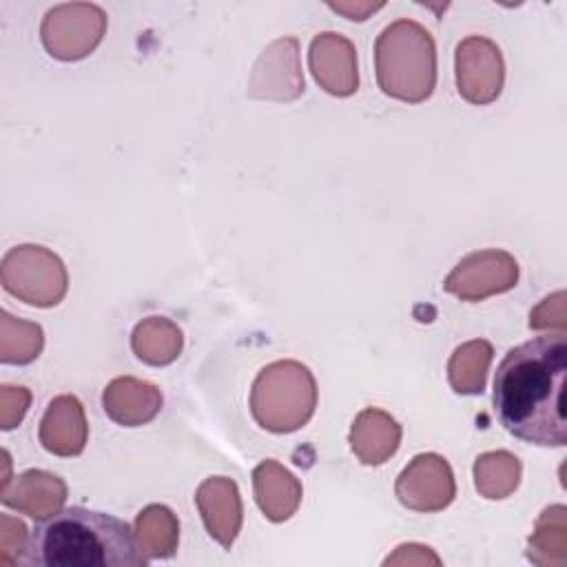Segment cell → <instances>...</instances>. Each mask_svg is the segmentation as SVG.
Returning <instances> with one entry per match:
<instances>
[{"instance_id":"16","label":"cell","mask_w":567,"mask_h":567,"mask_svg":"<svg viewBox=\"0 0 567 567\" xmlns=\"http://www.w3.org/2000/svg\"><path fill=\"white\" fill-rule=\"evenodd\" d=\"M252 489L261 514L272 523L288 520L303 496L299 478L272 458L261 461L252 470Z\"/></svg>"},{"instance_id":"22","label":"cell","mask_w":567,"mask_h":567,"mask_svg":"<svg viewBox=\"0 0 567 567\" xmlns=\"http://www.w3.org/2000/svg\"><path fill=\"white\" fill-rule=\"evenodd\" d=\"M472 472L476 492L487 501H501L516 492L523 465L516 454L507 450H494L478 454Z\"/></svg>"},{"instance_id":"18","label":"cell","mask_w":567,"mask_h":567,"mask_svg":"<svg viewBox=\"0 0 567 567\" xmlns=\"http://www.w3.org/2000/svg\"><path fill=\"white\" fill-rule=\"evenodd\" d=\"M131 348L135 357L146 365L162 368L179 357L184 348V334L179 326L166 317H146L133 328Z\"/></svg>"},{"instance_id":"23","label":"cell","mask_w":567,"mask_h":567,"mask_svg":"<svg viewBox=\"0 0 567 567\" xmlns=\"http://www.w3.org/2000/svg\"><path fill=\"white\" fill-rule=\"evenodd\" d=\"M44 332L38 323L18 319L7 310L0 312V361L9 365H27L40 357Z\"/></svg>"},{"instance_id":"21","label":"cell","mask_w":567,"mask_h":567,"mask_svg":"<svg viewBox=\"0 0 567 567\" xmlns=\"http://www.w3.org/2000/svg\"><path fill=\"white\" fill-rule=\"evenodd\" d=\"M494 348L485 339L461 343L447 361V381L456 394H481L485 390L487 370Z\"/></svg>"},{"instance_id":"26","label":"cell","mask_w":567,"mask_h":567,"mask_svg":"<svg viewBox=\"0 0 567 567\" xmlns=\"http://www.w3.org/2000/svg\"><path fill=\"white\" fill-rule=\"evenodd\" d=\"M565 290H556L549 297H545L529 312V328L565 332Z\"/></svg>"},{"instance_id":"6","label":"cell","mask_w":567,"mask_h":567,"mask_svg":"<svg viewBox=\"0 0 567 567\" xmlns=\"http://www.w3.org/2000/svg\"><path fill=\"white\" fill-rule=\"evenodd\" d=\"M106 33V13L93 2H64L47 11L40 27L44 49L62 62L86 58Z\"/></svg>"},{"instance_id":"25","label":"cell","mask_w":567,"mask_h":567,"mask_svg":"<svg viewBox=\"0 0 567 567\" xmlns=\"http://www.w3.org/2000/svg\"><path fill=\"white\" fill-rule=\"evenodd\" d=\"M31 405V392L24 385H0V425L2 430H13L22 423Z\"/></svg>"},{"instance_id":"2","label":"cell","mask_w":567,"mask_h":567,"mask_svg":"<svg viewBox=\"0 0 567 567\" xmlns=\"http://www.w3.org/2000/svg\"><path fill=\"white\" fill-rule=\"evenodd\" d=\"M20 563L29 567H140L148 558L124 520L75 505L40 520Z\"/></svg>"},{"instance_id":"8","label":"cell","mask_w":567,"mask_h":567,"mask_svg":"<svg viewBox=\"0 0 567 567\" xmlns=\"http://www.w3.org/2000/svg\"><path fill=\"white\" fill-rule=\"evenodd\" d=\"M456 86L470 104H492L505 82V62L496 42L483 35H467L454 53Z\"/></svg>"},{"instance_id":"14","label":"cell","mask_w":567,"mask_h":567,"mask_svg":"<svg viewBox=\"0 0 567 567\" xmlns=\"http://www.w3.org/2000/svg\"><path fill=\"white\" fill-rule=\"evenodd\" d=\"M2 503L35 520L58 514L66 501V483L47 470H27L13 478L2 492Z\"/></svg>"},{"instance_id":"7","label":"cell","mask_w":567,"mask_h":567,"mask_svg":"<svg viewBox=\"0 0 567 567\" xmlns=\"http://www.w3.org/2000/svg\"><path fill=\"white\" fill-rule=\"evenodd\" d=\"M518 281V261L498 248L465 255L445 277L443 288L461 301H483L507 292Z\"/></svg>"},{"instance_id":"13","label":"cell","mask_w":567,"mask_h":567,"mask_svg":"<svg viewBox=\"0 0 567 567\" xmlns=\"http://www.w3.org/2000/svg\"><path fill=\"white\" fill-rule=\"evenodd\" d=\"M38 439L42 447L55 456H78L84 452L89 423L75 394H60L49 401L40 419Z\"/></svg>"},{"instance_id":"19","label":"cell","mask_w":567,"mask_h":567,"mask_svg":"<svg viewBox=\"0 0 567 567\" xmlns=\"http://www.w3.org/2000/svg\"><path fill=\"white\" fill-rule=\"evenodd\" d=\"M527 558L538 567H563L567 563V507L549 505L534 523L527 540Z\"/></svg>"},{"instance_id":"4","label":"cell","mask_w":567,"mask_h":567,"mask_svg":"<svg viewBox=\"0 0 567 567\" xmlns=\"http://www.w3.org/2000/svg\"><path fill=\"white\" fill-rule=\"evenodd\" d=\"M317 408V381L308 365L295 359L261 368L250 388V414L259 427L288 434L303 427Z\"/></svg>"},{"instance_id":"20","label":"cell","mask_w":567,"mask_h":567,"mask_svg":"<svg viewBox=\"0 0 567 567\" xmlns=\"http://www.w3.org/2000/svg\"><path fill=\"white\" fill-rule=\"evenodd\" d=\"M135 538L146 558H171L179 543V520L171 507L153 503L135 518Z\"/></svg>"},{"instance_id":"17","label":"cell","mask_w":567,"mask_h":567,"mask_svg":"<svg viewBox=\"0 0 567 567\" xmlns=\"http://www.w3.org/2000/svg\"><path fill=\"white\" fill-rule=\"evenodd\" d=\"M401 445V425L379 408H363L350 427V447L363 465H381Z\"/></svg>"},{"instance_id":"12","label":"cell","mask_w":567,"mask_h":567,"mask_svg":"<svg viewBox=\"0 0 567 567\" xmlns=\"http://www.w3.org/2000/svg\"><path fill=\"white\" fill-rule=\"evenodd\" d=\"M195 503L210 538L224 549H230L244 520L237 483L228 476L204 478L195 492Z\"/></svg>"},{"instance_id":"15","label":"cell","mask_w":567,"mask_h":567,"mask_svg":"<svg viewBox=\"0 0 567 567\" xmlns=\"http://www.w3.org/2000/svg\"><path fill=\"white\" fill-rule=\"evenodd\" d=\"M162 390L137 377H117L102 392L106 416L124 427L153 421L162 410Z\"/></svg>"},{"instance_id":"11","label":"cell","mask_w":567,"mask_h":567,"mask_svg":"<svg viewBox=\"0 0 567 567\" xmlns=\"http://www.w3.org/2000/svg\"><path fill=\"white\" fill-rule=\"evenodd\" d=\"M308 66L317 84L337 97H348L359 89V66L354 44L337 33L321 31L308 49Z\"/></svg>"},{"instance_id":"28","label":"cell","mask_w":567,"mask_h":567,"mask_svg":"<svg viewBox=\"0 0 567 567\" xmlns=\"http://www.w3.org/2000/svg\"><path fill=\"white\" fill-rule=\"evenodd\" d=\"M332 11L346 16L348 20H365L370 13L379 11L383 2H330L328 4Z\"/></svg>"},{"instance_id":"24","label":"cell","mask_w":567,"mask_h":567,"mask_svg":"<svg viewBox=\"0 0 567 567\" xmlns=\"http://www.w3.org/2000/svg\"><path fill=\"white\" fill-rule=\"evenodd\" d=\"M27 545H29L27 525L20 518L0 514V565L20 563Z\"/></svg>"},{"instance_id":"10","label":"cell","mask_w":567,"mask_h":567,"mask_svg":"<svg viewBox=\"0 0 567 567\" xmlns=\"http://www.w3.org/2000/svg\"><path fill=\"white\" fill-rule=\"evenodd\" d=\"M303 93L299 42L292 35L270 42L252 64L248 95L252 100L292 102Z\"/></svg>"},{"instance_id":"27","label":"cell","mask_w":567,"mask_h":567,"mask_svg":"<svg viewBox=\"0 0 567 567\" xmlns=\"http://www.w3.org/2000/svg\"><path fill=\"white\" fill-rule=\"evenodd\" d=\"M441 556L427 547V545H421V543H403L399 545L385 560L383 565L385 567H394V565H401V567H412V565H419V567H427V565H441Z\"/></svg>"},{"instance_id":"3","label":"cell","mask_w":567,"mask_h":567,"mask_svg":"<svg viewBox=\"0 0 567 567\" xmlns=\"http://www.w3.org/2000/svg\"><path fill=\"white\" fill-rule=\"evenodd\" d=\"M374 71L385 95L408 104L425 102L436 84L432 33L408 18L390 22L374 42Z\"/></svg>"},{"instance_id":"9","label":"cell","mask_w":567,"mask_h":567,"mask_svg":"<svg viewBox=\"0 0 567 567\" xmlns=\"http://www.w3.org/2000/svg\"><path fill=\"white\" fill-rule=\"evenodd\" d=\"M394 494L408 509L425 514L441 512L456 496L454 472L441 454H416L396 476Z\"/></svg>"},{"instance_id":"1","label":"cell","mask_w":567,"mask_h":567,"mask_svg":"<svg viewBox=\"0 0 567 567\" xmlns=\"http://www.w3.org/2000/svg\"><path fill=\"white\" fill-rule=\"evenodd\" d=\"M565 374V332L538 334L507 350L496 368L492 392L501 425L525 443L563 447L567 443Z\"/></svg>"},{"instance_id":"5","label":"cell","mask_w":567,"mask_h":567,"mask_svg":"<svg viewBox=\"0 0 567 567\" xmlns=\"http://www.w3.org/2000/svg\"><path fill=\"white\" fill-rule=\"evenodd\" d=\"M4 290L35 308L58 306L69 288L64 261L38 244H20L7 250L0 264Z\"/></svg>"}]
</instances>
